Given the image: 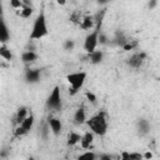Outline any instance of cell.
<instances>
[{"mask_svg": "<svg viewBox=\"0 0 160 160\" xmlns=\"http://www.w3.org/2000/svg\"><path fill=\"white\" fill-rule=\"evenodd\" d=\"M104 14H105L104 10L101 11V14H100V12L98 14V16L95 18V21H96L95 28L85 36V40H84V50H85L88 54L95 51L96 48H98V45H99V36H100V34H101V25H102Z\"/></svg>", "mask_w": 160, "mask_h": 160, "instance_id": "cell-1", "label": "cell"}, {"mask_svg": "<svg viewBox=\"0 0 160 160\" xmlns=\"http://www.w3.org/2000/svg\"><path fill=\"white\" fill-rule=\"evenodd\" d=\"M86 125L89 126L90 131L94 135L98 136H104L108 132V128H109V119H108V114L105 111H99L98 114L92 115L90 119H88Z\"/></svg>", "mask_w": 160, "mask_h": 160, "instance_id": "cell-2", "label": "cell"}, {"mask_svg": "<svg viewBox=\"0 0 160 160\" xmlns=\"http://www.w3.org/2000/svg\"><path fill=\"white\" fill-rule=\"evenodd\" d=\"M48 34H49V29H48L46 16H45L44 9H41L40 12L38 14V16L34 20L31 32H30V39L31 40H40L44 36H46Z\"/></svg>", "mask_w": 160, "mask_h": 160, "instance_id": "cell-3", "label": "cell"}, {"mask_svg": "<svg viewBox=\"0 0 160 160\" xmlns=\"http://www.w3.org/2000/svg\"><path fill=\"white\" fill-rule=\"evenodd\" d=\"M86 78H88V74L85 71H75L66 75V81L70 85V89H69L70 95H75L76 92H79V90L84 86Z\"/></svg>", "mask_w": 160, "mask_h": 160, "instance_id": "cell-4", "label": "cell"}, {"mask_svg": "<svg viewBox=\"0 0 160 160\" xmlns=\"http://www.w3.org/2000/svg\"><path fill=\"white\" fill-rule=\"evenodd\" d=\"M46 108L49 110L54 111H60L62 108V99H61V91L59 86H54L51 92L49 94L46 99Z\"/></svg>", "mask_w": 160, "mask_h": 160, "instance_id": "cell-5", "label": "cell"}, {"mask_svg": "<svg viewBox=\"0 0 160 160\" xmlns=\"http://www.w3.org/2000/svg\"><path fill=\"white\" fill-rule=\"evenodd\" d=\"M145 60H146V52L140 51V52H134L132 55H130L126 59V64L132 69H139L144 64Z\"/></svg>", "mask_w": 160, "mask_h": 160, "instance_id": "cell-6", "label": "cell"}, {"mask_svg": "<svg viewBox=\"0 0 160 160\" xmlns=\"http://www.w3.org/2000/svg\"><path fill=\"white\" fill-rule=\"evenodd\" d=\"M48 125L51 130V132L55 135V136H59L61 134V130H62V122L59 118H54V116H49L48 119Z\"/></svg>", "mask_w": 160, "mask_h": 160, "instance_id": "cell-7", "label": "cell"}, {"mask_svg": "<svg viewBox=\"0 0 160 160\" xmlns=\"http://www.w3.org/2000/svg\"><path fill=\"white\" fill-rule=\"evenodd\" d=\"M41 78V70L40 69H26L25 71V80L30 84H35Z\"/></svg>", "mask_w": 160, "mask_h": 160, "instance_id": "cell-8", "label": "cell"}, {"mask_svg": "<svg viewBox=\"0 0 160 160\" xmlns=\"http://www.w3.org/2000/svg\"><path fill=\"white\" fill-rule=\"evenodd\" d=\"M9 40H10V31L4 18H1L0 19V41L1 44H8Z\"/></svg>", "mask_w": 160, "mask_h": 160, "instance_id": "cell-9", "label": "cell"}, {"mask_svg": "<svg viewBox=\"0 0 160 160\" xmlns=\"http://www.w3.org/2000/svg\"><path fill=\"white\" fill-rule=\"evenodd\" d=\"M136 130L139 132L140 136H145L150 132V124L146 119H139L138 122H136Z\"/></svg>", "mask_w": 160, "mask_h": 160, "instance_id": "cell-10", "label": "cell"}, {"mask_svg": "<svg viewBox=\"0 0 160 160\" xmlns=\"http://www.w3.org/2000/svg\"><path fill=\"white\" fill-rule=\"evenodd\" d=\"M72 119H74V122H75L76 125L86 124L88 118H86V111H85V109H84V108H79V109H76L75 112H74Z\"/></svg>", "mask_w": 160, "mask_h": 160, "instance_id": "cell-11", "label": "cell"}, {"mask_svg": "<svg viewBox=\"0 0 160 160\" xmlns=\"http://www.w3.org/2000/svg\"><path fill=\"white\" fill-rule=\"evenodd\" d=\"M88 59L91 64L98 65V64L102 62V60H104V51L102 50H95V51L88 54Z\"/></svg>", "mask_w": 160, "mask_h": 160, "instance_id": "cell-12", "label": "cell"}, {"mask_svg": "<svg viewBox=\"0 0 160 160\" xmlns=\"http://www.w3.org/2000/svg\"><path fill=\"white\" fill-rule=\"evenodd\" d=\"M92 141H94V134H92V132L89 130V131H86V132H85V134L81 136L80 145H81V148H82V149L88 150V149H90V146H91Z\"/></svg>", "mask_w": 160, "mask_h": 160, "instance_id": "cell-13", "label": "cell"}, {"mask_svg": "<svg viewBox=\"0 0 160 160\" xmlns=\"http://www.w3.org/2000/svg\"><path fill=\"white\" fill-rule=\"evenodd\" d=\"M38 58L39 56H38V54L34 50H26V51H24L21 54V61L24 64H31V62L36 61Z\"/></svg>", "mask_w": 160, "mask_h": 160, "instance_id": "cell-14", "label": "cell"}, {"mask_svg": "<svg viewBox=\"0 0 160 160\" xmlns=\"http://www.w3.org/2000/svg\"><path fill=\"white\" fill-rule=\"evenodd\" d=\"M29 115H30V114H29V109H28L26 106L19 108L18 111H16V115H15V121H16V124H18V125H21L22 121H24Z\"/></svg>", "mask_w": 160, "mask_h": 160, "instance_id": "cell-15", "label": "cell"}, {"mask_svg": "<svg viewBox=\"0 0 160 160\" xmlns=\"http://www.w3.org/2000/svg\"><path fill=\"white\" fill-rule=\"evenodd\" d=\"M95 25H96V21H95V18L94 16H85V18H82V20L80 21V26L84 29V30H92L94 28H95Z\"/></svg>", "mask_w": 160, "mask_h": 160, "instance_id": "cell-16", "label": "cell"}, {"mask_svg": "<svg viewBox=\"0 0 160 160\" xmlns=\"http://www.w3.org/2000/svg\"><path fill=\"white\" fill-rule=\"evenodd\" d=\"M81 136L82 135H80L79 132H76V131H70V134H69V136H68V145L69 146H74V145H76V144H79L80 141H81Z\"/></svg>", "mask_w": 160, "mask_h": 160, "instance_id": "cell-17", "label": "cell"}, {"mask_svg": "<svg viewBox=\"0 0 160 160\" xmlns=\"http://www.w3.org/2000/svg\"><path fill=\"white\" fill-rule=\"evenodd\" d=\"M34 122H35V118H34V115L30 112V115H29V116L22 121V124H21L20 126H21L26 132H29V131L34 128Z\"/></svg>", "mask_w": 160, "mask_h": 160, "instance_id": "cell-18", "label": "cell"}, {"mask_svg": "<svg viewBox=\"0 0 160 160\" xmlns=\"http://www.w3.org/2000/svg\"><path fill=\"white\" fill-rule=\"evenodd\" d=\"M0 56L6 61H11L12 60V54H11L10 49L6 46V44H1L0 45Z\"/></svg>", "mask_w": 160, "mask_h": 160, "instance_id": "cell-19", "label": "cell"}, {"mask_svg": "<svg viewBox=\"0 0 160 160\" xmlns=\"http://www.w3.org/2000/svg\"><path fill=\"white\" fill-rule=\"evenodd\" d=\"M76 160H98V155L91 150H86L82 154H80Z\"/></svg>", "mask_w": 160, "mask_h": 160, "instance_id": "cell-20", "label": "cell"}, {"mask_svg": "<svg viewBox=\"0 0 160 160\" xmlns=\"http://www.w3.org/2000/svg\"><path fill=\"white\" fill-rule=\"evenodd\" d=\"M32 11H34V10H32V8L30 6V4L25 1V2H24V6H22V9L20 10L19 14H20L21 18H25V19H26V18H30V15L32 14Z\"/></svg>", "mask_w": 160, "mask_h": 160, "instance_id": "cell-21", "label": "cell"}, {"mask_svg": "<svg viewBox=\"0 0 160 160\" xmlns=\"http://www.w3.org/2000/svg\"><path fill=\"white\" fill-rule=\"evenodd\" d=\"M129 41H130V40H128L122 32H118V34H116V36L114 38V42H115L116 45L121 46V48H124Z\"/></svg>", "mask_w": 160, "mask_h": 160, "instance_id": "cell-22", "label": "cell"}, {"mask_svg": "<svg viewBox=\"0 0 160 160\" xmlns=\"http://www.w3.org/2000/svg\"><path fill=\"white\" fill-rule=\"evenodd\" d=\"M10 6L15 10H21L22 6H24V2L22 1H18V0H10Z\"/></svg>", "mask_w": 160, "mask_h": 160, "instance_id": "cell-23", "label": "cell"}, {"mask_svg": "<svg viewBox=\"0 0 160 160\" xmlns=\"http://www.w3.org/2000/svg\"><path fill=\"white\" fill-rule=\"evenodd\" d=\"M75 46V41L72 39H66L64 42V49L65 50H72Z\"/></svg>", "mask_w": 160, "mask_h": 160, "instance_id": "cell-24", "label": "cell"}, {"mask_svg": "<svg viewBox=\"0 0 160 160\" xmlns=\"http://www.w3.org/2000/svg\"><path fill=\"white\" fill-rule=\"evenodd\" d=\"M130 156H131V160H145L144 154L138 152V151H130Z\"/></svg>", "mask_w": 160, "mask_h": 160, "instance_id": "cell-25", "label": "cell"}, {"mask_svg": "<svg viewBox=\"0 0 160 160\" xmlns=\"http://www.w3.org/2000/svg\"><path fill=\"white\" fill-rule=\"evenodd\" d=\"M85 96H86V99L91 102V104H96V95L94 94V92H91V91H86L85 92Z\"/></svg>", "mask_w": 160, "mask_h": 160, "instance_id": "cell-26", "label": "cell"}, {"mask_svg": "<svg viewBox=\"0 0 160 160\" xmlns=\"http://www.w3.org/2000/svg\"><path fill=\"white\" fill-rule=\"evenodd\" d=\"M119 160H131V156H130V151H126V150H124V151L120 154V156H119Z\"/></svg>", "mask_w": 160, "mask_h": 160, "instance_id": "cell-27", "label": "cell"}, {"mask_svg": "<svg viewBox=\"0 0 160 160\" xmlns=\"http://www.w3.org/2000/svg\"><path fill=\"white\" fill-rule=\"evenodd\" d=\"M14 134H15V136H22V135H25V134H28L20 125H18V128L15 129V131H14Z\"/></svg>", "mask_w": 160, "mask_h": 160, "instance_id": "cell-28", "label": "cell"}, {"mask_svg": "<svg viewBox=\"0 0 160 160\" xmlns=\"http://www.w3.org/2000/svg\"><path fill=\"white\" fill-rule=\"evenodd\" d=\"M134 48H136V42H131V40H130V41H129V42H128L122 49H124V50H126V51H129V50H132Z\"/></svg>", "mask_w": 160, "mask_h": 160, "instance_id": "cell-29", "label": "cell"}, {"mask_svg": "<svg viewBox=\"0 0 160 160\" xmlns=\"http://www.w3.org/2000/svg\"><path fill=\"white\" fill-rule=\"evenodd\" d=\"M108 42V38H106V35L105 34H100V36H99V44L100 45H104V44H106Z\"/></svg>", "mask_w": 160, "mask_h": 160, "instance_id": "cell-30", "label": "cell"}, {"mask_svg": "<svg viewBox=\"0 0 160 160\" xmlns=\"http://www.w3.org/2000/svg\"><path fill=\"white\" fill-rule=\"evenodd\" d=\"M98 160H112V156L109 154H100L98 156Z\"/></svg>", "mask_w": 160, "mask_h": 160, "instance_id": "cell-31", "label": "cell"}, {"mask_svg": "<svg viewBox=\"0 0 160 160\" xmlns=\"http://www.w3.org/2000/svg\"><path fill=\"white\" fill-rule=\"evenodd\" d=\"M148 6H149V9H152V8H155V6H156V1H150V2L148 4Z\"/></svg>", "mask_w": 160, "mask_h": 160, "instance_id": "cell-32", "label": "cell"}, {"mask_svg": "<svg viewBox=\"0 0 160 160\" xmlns=\"http://www.w3.org/2000/svg\"><path fill=\"white\" fill-rule=\"evenodd\" d=\"M151 156H152L151 152H146V154H144V159H150Z\"/></svg>", "mask_w": 160, "mask_h": 160, "instance_id": "cell-33", "label": "cell"}, {"mask_svg": "<svg viewBox=\"0 0 160 160\" xmlns=\"http://www.w3.org/2000/svg\"><path fill=\"white\" fill-rule=\"evenodd\" d=\"M29 160H34V159H32V158H30V159H29Z\"/></svg>", "mask_w": 160, "mask_h": 160, "instance_id": "cell-34", "label": "cell"}]
</instances>
